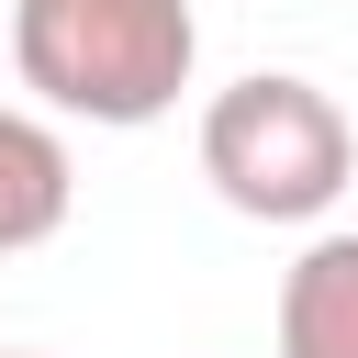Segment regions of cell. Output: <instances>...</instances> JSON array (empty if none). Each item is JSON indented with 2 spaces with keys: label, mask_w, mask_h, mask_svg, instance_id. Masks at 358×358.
<instances>
[{
  "label": "cell",
  "mask_w": 358,
  "mask_h": 358,
  "mask_svg": "<svg viewBox=\"0 0 358 358\" xmlns=\"http://www.w3.org/2000/svg\"><path fill=\"white\" fill-rule=\"evenodd\" d=\"M11 67L67 123H157L201 67L190 0H11Z\"/></svg>",
  "instance_id": "6da1fadb"
},
{
  "label": "cell",
  "mask_w": 358,
  "mask_h": 358,
  "mask_svg": "<svg viewBox=\"0 0 358 358\" xmlns=\"http://www.w3.org/2000/svg\"><path fill=\"white\" fill-rule=\"evenodd\" d=\"M201 179H213L246 224H313V213H336V190L358 179V123H347L313 78L257 67V78L213 90V112H201Z\"/></svg>",
  "instance_id": "7a4b0ae2"
},
{
  "label": "cell",
  "mask_w": 358,
  "mask_h": 358,
  "mask_svg": "<svg viewBox=\"0 0 358 358\" xmlns=\"http://www.w3.org/2000/svg\"><path fill=\"white\" fill-rule=\"evenodd\" d=\"M280 358H358V235H313L280 280Z\"/></svg>",
  "instance_id": "3957f363"
},
{
  "label": "cell",
  "mask_w": 358,
  "mask_h": 358,
  "mask_svg": "<svg viewBox=\"0 0 358 358\" xmlns=\"http://www.w3.org/2000/svg\"><path fill=\"white\" fill-rule=\"evenodd\" d=\"M78 201V168H67V134L34 123V112H0V257L45 246Z\"/></svg>",
  "instance_id": "277c9868"
}]
</instances>
